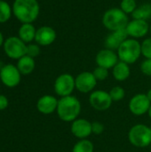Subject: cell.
<instances>
[{"instance_id": "f1b7e54d", "label": "cell", "mask_w": 151, "mask_h": 152, "mask_svg": "<svg viewBox=\"0 0 151 152\" xmlns=\"http://www.w3.org/2000/svg\"><path fill=\"white\" fill-rule=\"evenodd\" d=\"M141 70L144 75L151 77V59H146L142 62Z\"/></svg>"}, {"instance_id": "8992f818", "label": "cell", "mask_w": 151, "mask_h": 152, "mask_svg": "<svg viewBox=\"0 0 151 152\" xmlns=\"http://www.w3.org/2000/svg\"><path fill=\"white\" fill-rule=\"evenodd\" d=\"M4 50L9 58L19 60L26 55L27 45L19 37H10L4 40Z\"/></svg>"}, {"instance_id": "4fadbf2b", "label": "cell", "mask_w": 151, "mask_h": 152, "mask_svg": "<svg viewBox=\"0 0 151 152\" xmlns=\"http://www.w3.org/2000/svg\"><path fill=\"white\" fill-rule=\"evenodd\" d=\"M95 61L97 66L109 69L115 67V65L119 61V59L115 51L104 48L98 52L95 57Z\"/></svg>"}, {"instance_id": "d6986e66", "label": "cell", "mask_w": 151, "mask_h": 152, "mask_svg": "<svg viewBox=\"0 0 151 152\" xmlns=\"http://www.w3.org/2000/svg\"><path fill=\"white\" fill-rule=\"evenodd\" d=\"M36 29L35 28L32 23H22L20 28H19V37L24 43H30L35 40Z\"/></svg>"}, {"instance_id": "ac0fdd59", "label": "cell", "mask_w": 151, "mask_h": 152, "mask_svg": "<svg viewBox=\"0 0 151 152\" xmlns=\"http://www.w3.org/2000/svg\"><path fill=\"white\" fill-rule=\"evenodd\" d=\"M131 74V69L129 67V64L119 61L115 67L112 69V75L113 77L117 80V81H125L126 80Z\"/></svg>"}, {"instance_id": "52a82bcc", "label": "cell", "mask_w": 151, "mask_h": 152, "mask_svg": "<svg viewBox=\"0 0 151 152\" xmlns=\"http://www.w3.org/2000/svg\"><path fill=\"white\" fill-rule=\"evenodd\" d=\"M75 89V77L69 73L61 74L54 81V92L61 98L71 95Z\"/></svg>"}, {"instance_id": "277c9868", "label": "cell", "mask_w": 151, "mask_h": 152, "mask_svg": "<svg viewBox=\"0 0 151 152\" xmlns=\"http://www.w3.org/2000/svg\"><path fill=\"white\" fill-rule=\"evenodd\" d=\"M128 22V15L120 8H110L102 16V24L110 32L125 29Z\"/></svg>"}, {"instance_id": "d4e9b609", "label": "cell", "mask_w": 151, "mask_h": 152, "mask_svg": "<svg viewBox=\"0 0 151 152\" xmlns=\"http://www.w3.org/2000/svg\"><path fill=\"white\" fill-rule=\"evenodd\" d=\"M109 93V95L113 102H119V101L123 100L125 95V92L124 88L121 86H118L112 87Z\"/></svg>"}, {"instance_id": "e0dca14e", "label": "cell", "mask_w": 151, "mask_h": 152, "mask_svg": "<svg viewBox=\"0 0 151 152\" xmlns=\"http://www.w3.org/2000/svg\"><path fill=\"white\" fill-rule=\"evenodd\" d=\"M127 38H128V35L125 29L112 31L105 38V41H104L105 48L116 51L118 49L121 44Z\"/></svg>"}, {"instance_id": "e575fe53", "label": "cell", "mask_w": 151, "mask_h": 152, "mask_svg": "<svg viewBox=\"0 0 151 152\" xmlns=\"http://www.w3.org/2000/svg\"><path fill=\"white\" fill-rule=\"evenodd\" d=\"M150 35H151V25H150Z\"/></svg>"}, {"instance_id": "5bb4252c", "label": "cell", "mask_w": 151, "mask_h": 152, "mask_svg": "<svg viewBox=\"0 0 151 152\" xmlns=\"http://www.w3.org/2000/svg\"><path fill=\"white\" fill-rule=\"evenodd\" d=\"M71 123V133L75 137L78 138L79 140L86 139L93 134L92 123L90 121L85 118H77Z\"/></svg>"}, {"instance_id": "4316f807", "label": "cell", "mask_w": 151, "mask_h": 152, "mask_svg": "<svg viewBox=\"0 0 151 152\" xmlns=\"http://www.w3.org/2000/svg\"><path fill=\"white\" fill-rule=\"evenodd\" d=\"M142 55L146 59H151V37H148L142 43Z\"/></svg>"}, {"instance_id": "7c38bea8", "label": "cell", "mask_w": 151, "mask_h": 152, "mask_svg": "<svg viewBox=\"0 0 151 152\" xmlns=\"http://www.w3.org/2000/svg\"><path fill=\"white\" fill-rule=\"evenodd\" d=\"M150 101L145 94H137L132 97L129 102V110L135 116H142L148 113L150 107Z\"/></svg>"}, {"instance_id": "8fae6325", "label": "cell", "mask_w": 151, "mask_h": 152, "mask_svg": "<svg viewBox=\"0 0 151 152\" xmlns=\"http://www.w3.org/2000/svg\"><path fill=\"white\" fill-rule=\"evenodd\" d=\"M150 26L148 22V20H138V19H133L132 20H129L125 30L131 38H142L145 37L150 32Z\"/></svg>"}, {"instance_id": "f546056e", "label": "cell", "mask_w": 151, "mask_h": 152, "mask_svg": "<svg viewBox=\"0 0 151 152\" xmlns=\"http://www.w3.org/2000/svg\"><path fill=\"white\" fill-rule=\"evenodd\" d=\"M104 131V126L99 121H94L92 123V132L94 134H101Z\"/></svg>"}, {"instance_id": "30bf717a", "label": "cell", "mask_w": 151, "mask_h": 152, "mask_svg": "<svg viewBox=\"0 0 151 152\" xmlns=\"http://www.w3.org/2000/svg\"><path fill=\"white\" fill-rule=\"evenodd\" d=\"M97 80L93 72L83 71L75 77L76 89L82 94L92 93L97 85Z\"/></svg>"}, {"instance_id": "8d00e7d4", "label": "cell", "mask_w": 151, "mask_h": 152, "mask_svg": "<svg viewBox=\"0 0 151 152\" xmlns=\"http://www.w3.org/2000/svg\"><path fill=\"white\" fill-rule=\"evenodd\" d=\"M150 146H151V144H150Z\"/></svg>"}, {"instance_id": "44dd1931", "label": "cell", "mask_w": 151, "mask_h": 152, "mask_svg": "<svg viewBox=\"0 0 151 152\" xmlns=\"http://www.w3.org/2000/svg\"><path fill=\"white\" fill-rule=\"evenodd\" d=\"M133 19L148 20L151 18V4L145 3L137 6L135 11L132 13Z\"/></svg>"}, {"instance_id": "cb8c5ba5", "label": "cell", "mask_w": 151, "mask_h": 152, "mask_svg": "<svg viewBox=\"0 0 151 152\" xmlns=\"http://www.w3.org/2000/svg\"><path fill=\"white\" fill-rule=\"evenodd\" d=\"M136 0H122L120 3V9L127 15L132 14L137 8Z\"/></svg>"}, {"instance_id": "1f68e13d", "label": "cell", "mask_w": 151, "mask_h": 152, "mask_svg": "<svg viewBox=\"0 0 151 152\" xmlns=\"http://www.w3.org/2000/svg\"><path fill=\"white\" fill-rule=\"evenodd\" d=\"M4 36H3V34L0 32V46L4 45Z\"/></svg>"}, {"instance_id": "9a60e30c", "label": "cell", "mask_w": 151, "mask_h": 152, "mask_svg": "<svg viewBox=\"0 0 151 152\" xmlns=\"http://www.w3.org/2000/svg\"><path fill=\"white\" fill-rule=\"evenodd\" d=\"M57 37L56 31L50 26H42L36 29L35 41L37 45L47 46L52 45Z\"/></svg>"}, {"instance_id": "7a4b0ae2", "label": "cell", "mask_w": 151, "mask_h": 152, "mask_svg": "<svg viewBox=\"0 0 151 152\" xmlns=\"http://www.w3.org/2000/svg\"><path fill=\"white\" fill-rule=\"evenodd\" d=\"M58 117L64 122H73L81 112L80 101L72 95L61 97L58 102V107L56 110Z\"/></svg>"}, {"instance_id": "d6a6232c", "label": "cell", "mask_w": 151, "mask_h": 152, "mask_svg": "<svg viewBox=\"0 0 151 152\" xmlns=\"http://www.w3.org/2000/svg\"><path fill=\"white\" fill-rule=\"evenodd\" d=\"M146 94H147V97L149 98V100L150 101V102H151V88L149 90V91H148V93H147Z\"/></svg>"}, {"instance_id": "2e32d148", "label": "cell", "mask_w": 151, "mask_h": 152, "mask_svg": "<svg viewBox=\"0 0 151 152\" xmlns=\"http://www.w3.org/2000/svg\"><path fill=\"white\" fill-rule=\"evenodd\" d=\"M58 102L59 100H57L56 97L46 94L39 98L36 102V109L42 114H52L57 110Z\"/></svg>"}, {"instance_id": "484cf974", "label": "cell", "mask_w": 151, "mask_h": 152, "mask_svg": "<svg viewBox=\"0 0 151 152\" xmlns=\"http://www.w3.org/2000/svg\"><path fill=\"white\" fill-rule=\"evenodd\" d=\"M93 73L97 81H104L109 77V69L102 68V67H99V66H97L94 69Z\"/></svg>"}, {"instance_id": "3957f363", "label": "cell", "mask_w": 151, "mask_h": 152, "mask_svg": "<svg viewBox=\"0 0 151 152\" xmlns=\"http://www.w3.org/2000/svg\"><path fill=\"white\" fill-rule=\"evenodd\" d=\"M119 61L127 64H133L142 55V44L134 38L125 39L117 50Z\"/></svg>"}, {"instance_id": "7402d4cb", "label": "cell", "mask_w": 151, "mask_h": 152, "mask_svg": "<svg viewBox=\"0 0 151 152\" xmlns=\"http://www.w3.org/2000/svg\"><path fill=\"white\" fill-rule=\"evenodd\" d=\"M93 143L87 139L79 140L72 149V152H93Z\"/></svg>"}, {"instance_id": "9c48e42d", "label": "cell", "mask_w": 151, "mask_h": 152, "mask_svg": "<svg viewBox=\"0 0 151 152\" xmlns=\"http://www.w3.org/2000/svg\"><path fill=\"white\" fill-rule=\"evenodd\" d=\"M20 72L17 66L12 64L4 65L0 69V79L7 87H15L20 82Z\"/></svg>"}, {"instance_id": "83f0119b", "label": "cell", "mask_w": 151, "mask_h": 152, "mask_svg": "<svg viewBox=\"0 0 151 152\" xmlns=\"http://www.w3.org/2000/svg\"><path fill=\"white\" fill-rule=\"evenodd\" d=\"M40 53V47L37 44H29L27 45V50H26V55L30 56L32 58L37 57Z\"/></svg>"}, {"instance_id": "6da1fadb", "label": "cell", "mask_w": 151, "mask_h": 152, "mask_svg": "<svg viewBox=\"0 0 151 152\" xmlns=\"http://www.w3.org/2000/svg\"><path fill=\"white\" fill-rule=\"evenodd\" d=\"M12 9L14 16L22 23L34 22L40 12L37 0H14Z\"/></svg>"}, {"instance_id": "ba28073f", "label": "cell", "mask_w": 151, "mask_h": 152, "mask_svg": "<svg viewBox=\"0 0 151 152\" xmlns=\"http://www.w3.org/2000/svg\"><path fill=\"white\" fill-rule=\"evenodd\" d=\"M112 99L109 93L103 90H95L90 94L89 103L95 110L105 111L108 110L112 105Z\"/></svg>"}, {"instance_id": "5b68a950", "label": "cell", "mask_w": 151, "mask_h": 152, "mask_svg": "<svg viewBox=\"0 0 151 152\" xmlns=\"http://www.w3.org/2000/svg\"><path fill=\"white\" fill-rule=\"evenodd\" d=\"M128 139L134 147L146 148L150 146L151 144L150 127L143 124L133 126L128 133Z\"/></svg>"}, {"instance_id": "836d02e7", "label": "cell", "mask_w": 151, "mask_h": 152, "mask_svg": "<svg viewBox=\"0 0 151 152\" xmlns=\"http://www.w3.org/2000/svg\"><path fill=\"white\" fill-rule=\"evenodd\" d=\"M148 114H149V117H150V118H151V104H150V109H149Z\"/></svg>"}, {"instance_id": "ffe728a7", "label": "cell", "mask_w": 151, "mask_h": 152, "mask_svg": "<svg viewBox=\"0 0 151 152\" xmlns=\"http://www.w3.org/2000/svg\"><path fill=\"white\" fill-rule=\"evenodd\" d=\"M35 66L36 63L34 58L28 55H24L19 59L17 62V68L21 75H28L32 73L35 69Z\"/></svg>"}, {"instance_id": "d590c367", "label": "cell", "mask_w": 151, "mask_h": 152, "mask_svg": "<svg viewBox=\"0 0 151 152\" xmlns=\"http://www.w3.org/2000/svg\"><path fill=\"white\" fill-rule=\"evenodd\" d=\"M150 130H151V124H150Z\"/></svg>"}, {"instance_id": "603a6c76", "label": "cell", "mask_w": 151, "mask_h": 152, "mask_svg": "<svg viewBox=\"0 0 151 152\" xmlns=\"http://www.w3.org/2000/svg\"><path fill=\"white\" fill-rule=\"evenodd\" d=\"M12 9L10 4L4 0H0V23H4L9 20L12 16Z\"/></svg>"}, {"instance_id": "4dcf8cb0", "label": "cell", "mask_w": 151, "mask_h": 152, "mask_svg": "<svg viewBox=\"0 0 151 152\" xmlns=\"http://www.w3.org/2000/svg\"><path fill=\"white\" fill-rule=\"evenodd\" d=\"M8 106V100L7 98L3 95V94H0V110H4L7 108Z\"/></svg>"}]
</instances>
